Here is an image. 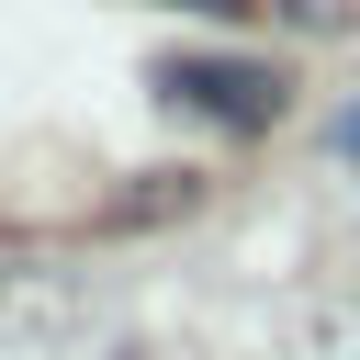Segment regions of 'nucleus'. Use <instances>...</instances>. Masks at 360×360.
<instances>
[{"mask_svg": "<svg viewBox=\"0 0 360 360\" xmlns=\"http://www.w3.org/2000/svg\"><path fill=\"white\" fill-rule=\"evenodd\" d=\"M180 11H236V0H180Z\"/></svg>", "mask_w": 360, "mask_h": 360, "instance_id": "2", "label": "nucleus"}, {"mask_svg": "<svg viewBox=\"0 0 360 360\" xmlns=\"http://www.w3.org/2000/svg\"><path fill=\"white\" fill-rule=\"evenodd\" d=\"M158 90L180 112H202V124H236V135H259L281 112V68H236V56H169Z\"/></svg>", "mask_w": 360, "mask_h": 360, "instance_id": "1", "label": "nucleus"}]
</instances>
